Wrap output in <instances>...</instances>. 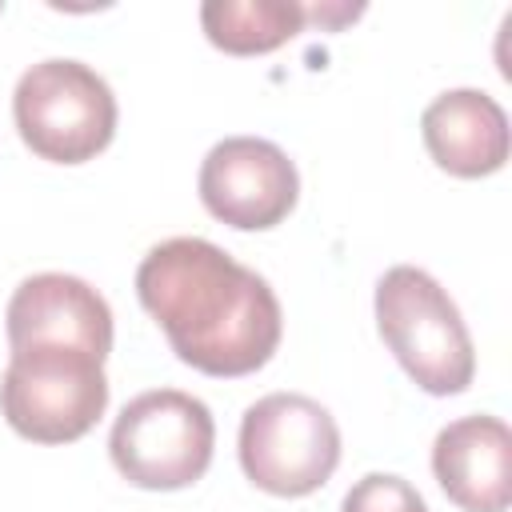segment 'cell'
Listing matches in <instances>:
<instances>
[{"mask_svg":"<svg viewBox=\"0 0 512 512\" xmlns=\"http://www.w3.org/2000/svg\"><path fill=\"white\" fill-rule=\"evenodd\" d=\"M216 448V424L200 396L180 388H152L128 400L112 424L108 452L116 472L152 492L196 484Z\"/></svg>","mask_w":512,"mask_h":512,"instance_id":"5b68a950","label":"cell"},{"mask_svg":"<svg viewBox=\"0 0 512 512\" xmlns=\"http://www.w3.org/2000/svg\"><path fill=\"white\" fill-rule=\"evenodd\" d=\"M104 408V360L56 344L12 348L0 376V412L24 440L72 444L104 416Z\"/></svg>","mask_w":512,"mask_h":512,"instance_id":"277c9868","label":"cell"},{"mask_svg":"<svg viewBox=\"0 0 512 512\" xmlns=\"http://www.w3.org/2000/svg\"><path fill=\"white\" fill-rule=\"evenodd\" d=\"M376 328L400 368L432 396H456L476 376V352L456 300L416 264L376 280Z\"/></svg>","mask_w":512,"mask_h":512,"instance_id":"7a4b0ae2","label":"cell"},{"mask_svg":"<svg viewBox=\"0 0 512 512\" xmlns=\"http://www.w3.org/2000/svg\"><path fill=\"white\" fill-rule=\"evenodd\" d=\"M204 36L232 52L256 56L292 40L308 24V4L300 0H204L200 4Z\"/></svg>","mask_w":512,"mask_h":512,"instance_id":"8fae6325","label":"cell"},{"mask_svg":"<svg viewBox=\"0 0 512 512\" xmlns=\"http://www.w3.org/2000/svg\"><path fill=\"white\" fill-rule=\"evenodd\" d=\"M340 464V428L332 412L304 392H268L244 408L240 468L272 496H308Z\"/></svg>","mask_w":512,"mask_h":512,"instance_id":"8992f818","label":"cell"},{"mask_svg":"<svg viewBox=\"0 0 512 512\" xmlns=\"http://www.w3.org/2000/svg\"><path fill=\"white\" fill-rule=\"evenodd\" d=\"M136 296L172 352L204 376H248L280 344V300L268 280L204 236H172L136 268Z\"/></svg>","mask_w":512,"mask_h":512,"instance_id":"6da1fadb","label":"cell"},{"mask_svg":"<svg viewBox=\"0 0 512 512\" xmlns=\"http://www.w3.org/2000/svg\"><path fill=\"white\" fill-rule=\"evenodd\" d=\"M340 512H428V504L404 476L368 472L344 492Z\"/></svg>","mask_w":512,"mask_h":512,"instance_id":"7c38bea8","label":"cell"},{"mask_svg":"<svg viewBox=\"0 0 512 512\" xmlns=\"http://www.w3.org/2000/svg\"><path fill=\"white\" fill-rule=\"evenodd\" d=\"M432 472L464 512H504L512 504V432L500 416H460L432 440Z\"/></svg>","mask_w":512,"mask_h":512,"instance_id":"9c48e42d","label":"cell"},{"mask_svg":"<svg viewBox=\"0 0 512 512\" xmlns=\"http://www.w3.org/2000/svg\"><path fill=\"white\" fill-rule=\"evenodd\" d=\"M428 156L464 180L500 172L508 160V116L480 88H448L420 116Z\"/></svg>","mask_w":512,"mask_h":512,"instance_id":"30bf717a","label":"cell"},{"mask_svg":"<svg viewBox=\"0 0 512 512\" xmlns=\"http://www.w3.org/2000/svg\"><path fill=\"white\" fill-rule=\"evenodd\" d=\"M8 344H56L80 348L96 360L112 352V308L108 300L80 276L68 272H36L16 284L8 300Z\"/></svg>","mask_w":512,"mask_h":512,"instance_id":"ba28073f","label":"cell"},{"mask_svg":"<svg viewBox=\"0 0 512 512\" xmlns=\"http://www.w3.org/2000/svg\"><path fill=\"white\" fill-rule=\"evenodd\" d=\"M200 200L204 208L240 228L264 232L276 228L300 196V172L288 152L264 136H224L208 148L200 164Z\"/></svg>","mask_w":512,"mask_h":512,"instance_id":"52a82bcc","label":"cell"},{"mask_svg":"<svg viewBox=\"0 0 512 512\" xmlns=\"http://www.w3.org/2000/svg\"><path fill=\"white\" fill-rule=\"evenodd\" d=\"M20 140L52 164H84L116 132V96L84 60L48 56L20 72L12 92Z\"/></svg>","mask_w":512,"mask_h":512,"instance_id":"3957f363","label":"cell"}]
</instances>
